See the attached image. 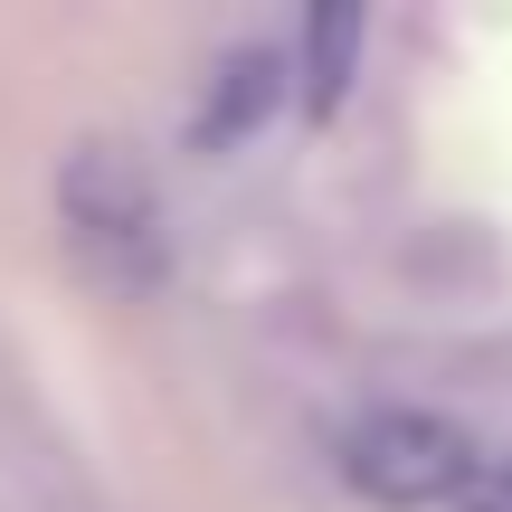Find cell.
I'll use <instances>...</instances> for the list:
<instances>
[{
  "label": "cell",
  "instance_id": "2",
  "mask_svg": "<svg viewBox=\"0 0 512 512\" xmlns=\"http://www.w3.org/2000/svg\"><path fill=\"white\" fill-rule=\"evenodd\" d=\"M351 484L399 503V512L456 503L465 484H475V446H465V427L427 418V408H380V418L351 427Z\"/></svg>",
  "mask_w": 512,
  "mask_h": 512
},
{
  "label": "cell",
  "instance_id": "4",
  "mask_svg": "<svg viewBox=\"0 0 512 512\" xmlns=\"http://www.w3.org/2000/svg\"><path fill=\"white\" fill-rule=\"evenodd\" d=\"M351 57H361V10H313V19H304V48H294V67H304V105H313V114L342 105Z\"/></svg>",
  "mask_w": 512,
  "mask_h": 512
},
{
  "label": "cell",
  "instance_id": "1",
  "mask_svg": "<svg viewBox=\"0 0 512 512\" xmlns=\"http://www.w3.org/2000/svg\"><path fill=\"white\" fill-rule=\"evenodd\" d=\"M57 228H67L76 266L105 294H152L171 275V219H162V181L143 171V152L86 133L57 162Z\"/></svg>",
  "mask_w": 512,
  "mask_h": 512
},
{
  "label": "cell",
  "instance_id": "3",
  "mask_svg": "<svg viewBox=\"0 0 512 512\" xmlns=\"http://www.w3.org/2000/svg\"><path fill=\"white\" fill-rule=\"evenodd\" d=\"M275 105H285V57H275V48H238L219 67V86H209V105H200V143L209 152H219V143H247Z\"/></svg>",
  "mask_w": 512,
  "mask_h": 512
},
{
  "label": "cell",
  "instance_id": "5",
  "mask_svg": "<svg viewBox=\"0 0 512 512\" xmlns=\"http://www.w3.org/2000/svg\"><path fill=\"white\" fill-rule=\"evenodd\" d=\"M465 512H512V465H475V484L456 494Z\"/></svg>",
  "mask_w": 512,
  "mask_h": 512
}]
</instances>
